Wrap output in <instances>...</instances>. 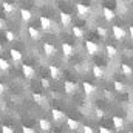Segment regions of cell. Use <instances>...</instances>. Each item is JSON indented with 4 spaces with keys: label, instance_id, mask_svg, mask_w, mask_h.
I'll list each match as a JSON object with an SVG mask.
<instances>
[{
    "label": "cell",
    "instance_id": "obj_1",
    "mask_svg": "<svg viewBox=\"0 0 133 133\" xmlns=\"http://www.w3.org/2000/svg\"><path fill=\"white\" fill-rule=\"evenodd\" d=\"M85 48H87L88 54H91V56H95V54L99 53V45L96 42H93V40H87L85 42Z\"/></svg>",
    "mask_w": 133,
    "mask_h": 133
},
{
    "label": "cell",
    "instance_id": "obj_2",
    "mask_svg": "<svg viewBox=\"0 0 133 133\" xmlns=\"http://www.w3.org/2000/svg\"><path fill=\"white\" fill-rule=\"evenodd\" d=\"M39 22H40V28L43 30V31H50L51 30V19H48L46 16H40L39 17Z\"/></svg>",
    "mask_w": 133,
    "mask_h": 133
},
{
    "label": "cell",
    "instance_id": "obj_3",
    "mask_svg": "<svg viewBox=\"0 0 133 133\" xmlns=\"http://www.w3.org/2000/svg\"><path fill=\"white\" fill-rule=\"evenodd\" d=\"M76 11H77V14L81 17H87L90 14V8L87 5H84V3H76Z\"/></svg>",
    "mask_w": 133,
    "mask_h": 133
},
{
    "label": "cell",
    "instance_id": "obj_4",
    "mask_svg": "<svg viewBox=\"0 0 133 133\" xmlns=\"http://www.w3.org/2000/svg\"><path fill=\"white\" fill-rule=\"evenodd\" d=\"M22 73H23V76L26 77V79H33L34 76H36V71H34V68L31 65H22Z\"/></svg>",
    "mask_w": 133,
    "mask_h": 133
},
{
    "label": "cell",
    "instance_id": "obj_5",
    "mask_svg": "<svg viewBox=\"0 0 133 133\" xmlns=\"http://www.w3.org/2000/svg\"><path fill=\"white\" fill-rule=\"evenodd\" d=\"M64 90H65V93L71 95V93H74L77 90V84L76 82H71V81H65L64 82Z\"/></svg>",
    "mask_w": 133,
    "mask_h": 133
},
{
    "label": "cell",
    "instance_id": "obj_6",
    "mask_svg": "<svg viewBox=\"0 0 133 133\" xmlns=\"http://www.w3.org/2000/svg\"><path fill=\"white\" fill-rule=\"evenodd\" d=\"M48 71H50L51 79H54V81H59V79H61V70L56 65H50L48 66Z\"/></svg>",
    "mask_w": 133,
    "mask_h": 133
},
{
    "label": "cell",
    "instance_id": "obj_7",
    "mask_svg": "<svg viewBox=\"0 0 133 133\" xmlns=\"http://www.w3.org/2000/svg\"><path fill=\"white\" fill-rule=\"evenodd\" d=\"M113 37L116 39V40H122L124 37H125V31L121 28V26H113Z\"/></svg>",
    "mask_w": 133,
    "mask_h": 133
},
{
    "label": "cell",
    "instance_id": "obj_8",
    "mask_svg": "<svg viewBox=\"0 0 133 133\" xmlns=\"http://www.w3.org/2000/svg\"><path fill=\"white\" fill-rule=\"evenodd\" d=\"M43 53L48 56V57H53L56 54V46L51 45V43H43Z\"/></svg>",
    "mask_w": 133,
    "mask_h": 133
},
{
    "label": "cell",
    "instance_id": "obj_9",
    "mask_svg": "<svg viewBox=\"0 0 133 133\" xmlns=\"http://www.w3.org/2000/svg\"><path fill=\"white\" fill-rule=\"evenodd\" d=\"M113 127L116 129V130H122L124 129V119L121 118V116H113Z\"/></svg>",
    "mask_w": 133,
    "mask_h": 133
},
{
    "label": "cell",
    "instance_id": "obj_10",
    "mask_svg": "<svg viewBox=\"0 0 133 133\" xmlns=\"http://www.w3.org/2000/svg\"><path fill=\"white\" fill-rule=\"evenodd\" d=\"M51 116H53V119H54V121H61V119H64V118H65V113H64L62 110L51 108Z\"/></svg>",
    "mask_w": 133,
    "mask_h": 133
},
{
    "label": "cell",
    "instance_id": "obj_11",
    "mask_svg": "<svg viewBox=\"0 0 133 133\" xmlns=\"http://www.w3.org/2000/svg\"><path fill=\"white\" fill-rule=\"evenodd\" d=\"M62 53L65 54V56H73L74 54V48H73V45H70V43H62Z\"/></svg>",
    "mask_w": 133,
    "mask_h": 133
},
{
    "label": "cell",
    "instance_id": "obj_12",
    "mask_svg": "<svg viewBox=\"0 0 133 133\" xmlns=\"http://www.w3.org/2000/svg\"><path fill=\"white\" fill-rule=\"evenodd\" d=\"M20 17H22V20H23V22H30V20L33 19V14H31V11H30V9L22 8V9H20Z\"/></svg>",
    "mask_w": 133,
    "mask_h": 133
},
{
    "label": "cell",
    "instance_id": "obj_13",
    "mask_svg": "<svg viewBox=\"0 0 133 133\" xmlns=\"http://www.w3.org/2000/svg\"><path fill=\"white\" fill-rule=\"evenodd\" d=\"M82 88H84L85 95H93V93L96 91V87H95L93 84H90V82H84V84H82Z\"/></svg>",
    "mask_w": 133,
    "mask_h": 133
},
{
    "label": "cell",
    "instance_id": "obj_14",
    "mask_svg": "<svg viewBox=\"0 0 133 133\" xmlns=\"http://www.w3.org/2000/svg\"><path fill=\"white\" fill-rule=\"evenodd\" d=\"M59 16H61V22H62V25H64V26L71 25V16H70L68 12H64V11H62Z\"/></svg>",
    "mask_w": 133,
    "mask_h": 133
},
{
    "label": "cell",
    "instance_id": "obj_15",
    "mask_svg": "<svg viewBox=\"0 0 133 133\" xmlns=\"http://www.w3.org/2000/svg\"><path fill=\"white\" fill-rule=\"evenodd\" d=\"M2 8H3V11H5L6 14H12L14 9H16V6H14L12 3H9V2H2Z\"/></svg>",
    "mask_w": 133,
    "mask_h": 133
},
{
    "label": "cell",
    "instance_id": "obj_16",
    "mask_svg": "<svg viewBox=\"0 0 133 133\" xmlns=\"http://www.w3.org/2000/svg\"><path fill=\"white\" fill-rule=\"evenodd\" d=\"M9 54H11V59H12L14 62H20V61H22V57H23V56H22V53H20L19 50H14V48L9 51Z\"/></svg>",
    "mask_w": 133,
    "mask_h": 133
},
{
    "label": "cell",
    "instance_id": "obj_17",
    "mask_svg": "<svg viewBox=\"0 0 133 133\" xmlns=\"http://www.w3.org/2000/svg\"><path fill=\"white\" fill-rule=\"evenodd\" d=\"M39 127H40L43 132H48V130L51 129V122H50L48 119H43V118H42V119H39Z\"/></svg>",
    "mask_w": 133,
    "mask_h": 133
},
{
    "label": "cell",
    "instance_id": "obj_18",
    "mask_svg": "<svg viewBox=\"0 0 133 133\" xmlns=\"http://www.w3.org/2000/svg\"><path fill=\"white\" fill-rule=\"evenodd\" d=\"M102 12H104V17H105V20H107V22H111V20L115 19V12H113L110 8H107V6H105Z\"/></svg>",
    "mask_w": 133,
    "mask_h": 133
},
{
    "label": "cell",
    "instance_id": "obj_19",
    "mask_svg": "<svg viewBox=\"0 0 133 133\" xmlns=\"http://www.w3.org/2000/svg\"><path fill=\"white\" fill-rule=\"evenodd\" d=\"M28 34H30V37H31L33 40H37V39L40 37L39 30H37V28H34V26H30V28H28Z\"/></svg>",
    "mask_w": 133,
    "mask_h": 133
},
{
    "label": "cell",
    "instance_id": "obj_20",
    "mask_svg": "<svg viewBox=\"0 0 133 133\" xmlns=\"http://www.w3.org/2000/svg\"><path fill=\"white\" fill-rule=\"evenodd\" d=\"M93 74H95L96 79H102V77H104V70H102L99 65H95L93 66Z\"/></svg>",
    "mask_w": 133,
    "mask_h": 133
},
{
    "label": "cell",
    "instance_id": "obj_21",
    "mask_svg": "<svg viewBox=\"0 0 133 133\" xmlns=\"http://www.w3.org/2000/svg\"><path fill=\"white\" fill-rule=\"evenodd\" d=\"M105 51H107V56H108V57H115V56L118 54V50H116L113 45H107V46H105Z\"/></svg>",
    "mask_w": 133,
    "mask_h": 133
},
{
    "label": "cell",
    "instance_id": "obj_22",
    "mask_svg": "<svg viewBox=\"0 0 133 133\" xmlns=\"http://www.w3.org/2000/svg\"><path fill=\"white\" fill-rule=\"evenodd\" d=\"M113 88H115L118 93H124V91H125V85H124L122 82H119V81H115V82H113Z\"/></svg>",
    "mask_w": 133,
    "mask_h": 133
},
{
    "label": "cell",
    "instance_id": "obj_23",
    "mask_svg": "<svg viewBox=\"0 0 133 133\" xmlns=\"http://www.w3.org/2000/svg\"><path fill=\"white\" fill-rule=\"evenodd\" d=\"M66 125H68L71 130H77V129H79V122H77V121H74V119H71V118H68V119H66Z\"/></svg>",
    "mask_w": 133,
    "mask_h": 133
},
{
    "label": "cell",
    "instance_id": "obj_24",
    "mask_svg": "<svg viewBox=\"0 0 133 133\" xmlns=\"http://www.w3.org/2000/svg\"><path fill=\"white\" fill-rule=\"evenodd\" d=\"M73 36L76 37V39H82L84 37V31H82V28H79V26H73Z\"/></svg>",
    "mask_w": 133,
    "mask_h": 133
},
{
    "label": "cell",
    "instance_id": "obj_25",
    "mask_svg": "<svg viewBox=\"0 0 133 133\" xmlns=\"http://www.w3.org/2000/svg\"><path fill=\"white\" fill-rule=\"evenodd\" d=\"M9 62L6 61V59H3V57H0V70L2 71H6V70H9Z\"/></svg>",
    "mask_w": 133,
    "mask_h": 133
},
{
    "label": "cell",
    "instance_id": "obj_26",
    "mask_svg": "<svg viewBox=\"0 0 133 133\" xmlns=\"http://www.w3.org/2000/svg\"><path fill=\"white\" fill-rule=\"evenodd\" d=\"M121 70H122V73L125 76H132V73H133V70L130 68V65H127V64H122L121 65Z\"/></svg>",
    "mask_w": 133,
    "mask_h": 133
},
{
    "label": "cell",
    "instance_id": "obj_27",
    "mask_svg": "<svg viewBox=\"0 0 133 133\" xmlns=\"http://www.w3.org/2000/svg\"><path fill=\"white\" fill-rule=\"evenodd\" d=\"M5 37H6L8 42H14V40H16V36H14L12 31H6V33H5Z\"/></svg>",
    "mask_w": 133,
    "mask_h": 133
},
{
    "label": "cell",
    "instance_id": "obj_28",
    "mask_svg": "<svg viewBox=\"0 0 133 133\" xmlns=\"http://www.w3.org/2000/svg\"><path fill=\"white\" fill-rule=\"evenodd\" d=\"M33 99L37 102V104H43V96L39 95V93H33Z\"/></svg>",
    "mask_w": 133,
    "mask_h": 133
},
{
    "label": "cell",
    "instance_id": "obj_29",
    "mask_svg": "<svg viewBox=\"0 0 133 133\" xmlns=\"http://www.w3.org/2000/svg\"><path fill=\"white\" fill-rule=\"evenodd\" d=\"M96 31H98V34H99L101 37H107V28H104V26H98Z\"/></svg>",
    "mask_w": 133,
    "mask_h": 133
},
{
    "label": "cell",
    "instance_id": "obj_30",
    "mask_svg": "<svg viewBox=\"0 0 133 133\" xmlns=\"http://www.w3.org/2000/svg\"><path fill=\"white\" fill-rule=\"evenodd\" d=\"M2 132H3V133H12L14 130H12V129H9L8 125H2Z\"/></svg>",
    "mask_w": 133,
    "mask_h": 133
},
{
    "label": "cell",
    "instance_id": "obj_31",
    "mask_svg": "<svg viewBox=\"0 0 133 133\" xmlns=\"http://www.w3.org/2000/svg\"><path fill=\"white\" fill-rule=\"evenodd\" d=\"M42 87L43 88H48L50 87V81L48 79H42Z\"/></svg>",
    "mask_w": 133,
    "mask_h": 133
},
{
    "label": "cell",
    "instance_id": "obj_32",
    "mask_svg": "<svg viewBox=\"0 0 133 133\" xmlns=\"http://www.w3.org/2000/svg\"><path fill=\"white\" fill-rule=\"evenodd\" d=\"M22 132L23 133H33L34 129H31V127H22Z\"/></svg>",
    "mask_w": 133,
    "mask_h": 133
},
{
    "label": "cell",
    "instance_id": "obj_33",
    "mask_svg": "<svg viewBox=\"0 0 133 133\" xmlns=\"http://www.w3.org/2000/svg\"><path fill=\"white\" fill-rule=\"evenodd\" d=\"M96 116H98V118H104V111L98 108V110H96Z\"/></svg>",
    "mask_w": 133,
    "mask_h": 133
},
{
    "label": "cell",
    "instance_id": "obj_34",
    "mask_svg": "<svg viewBox=\"0 0 133 133\" xmlns=\"http://www.w3.org/2000/svg\"><path fill=\"white\" fill-rule=\"evenodd\" d=\"M99 132L101 133H110V130H108L107 127H99Z\"/></svg>",
    "mask_w": 133,
    "mask_h": 133
},
{
    "label": "cell",
    "instance_id": "obj_35",
    "mask_svg": "<svg viewBox=\"0 0 133 133\" xmlns=\"http://www.w3.org/2000/svg\"><path fill=\"white\" fill-rule=\"evenodd\" d=\"M84 132H85V133H91V132H93V129H91V127H88V125H85V127H84Z\"/></svg>",
    "mask_w": 133,
    "mask_h": 133
},
{
    "label": "cell",
    "instance_id": "obj_36",
    "mask_svg": "<svg viewBox=\"0 0 133 133\" xmlns=\"http://www.w3.org/2000/svg\"><path fill=\"white\" fill-rule=\"evenodd\" d=\"M3 93H5V85L0 82V95H3Z\"/></svg>",
    "mask_w": 133,
    "mask_h": 133
},
{
    "label": "cell",
    "instance_id": "obj_37",
    "mask_svg": "<svg viewBox=\"0 0 133 133\" xmlns=\"http://www.w3.org/2000/svg\"><path fill=\"white\" fill-rule=\"evenodd\" d=\"M129 31H130V37H132V40H133V26L129 28Z\"/></svg>",
    "mask_w": 133,
    "mask_h": 133
},
{
    "label": "cell",
    "instance_id": "obj_38",
    "mask_svg": "<svg viewBox=\"0 0 133 133\" xmlns=\"http://www.w3.org/2000/svg\"><path fill=\"white\" fill-rule=\"evenodd\" d=\"M2 28H3V22L0 20V30H2Z\"/></svg>",
    "mask_w": 133,
    "mask_h": 133
},
{
    "label": "cell",
    "instance_id": "obj_39",
    "mask_svg": "<svg viewBox=\"0 0 133 133\" xmlns=\"http://www.w3.org/2000/svg\"><path fill=\"white\" fill-rule=\"evenodd\" d=\"M2 50H3V48H2V43H0V53H2Z\"/></svg>",
    "mask_w": 133,
    "mask_h": 133
},
{
    "label": "cell",
    "instance_id": "obj_40",
    "mask_svg": "<svg viewBox=\"0 0 133 133\" xmlns=\"http://www.w3.org/2000/svg\"><path fill=\"white\" fill-rule=\"evenodd\" d=\"M91 2H98V0H91Z\"/></svg>",
    "mask_w": 133,
    "mask_h": 133
},
{
    "label": "cell",
    "instance_id": "obj_41",
    "mask_svg": "<svg viewBox=\"0 0 133 133\" xmlns=\"http://www.w3.org/2000/svg\"><path fill=\"white\" fill-rule=\"evenodd\" d=\"M129 2H133V0H129Z\"/></svg>",
    "mask_w": 133,
    "mask_h": 133
}]
</instances>
